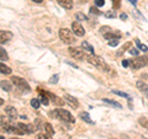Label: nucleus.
<instances>
[{
  "label": "nucleus",
  "mask_w": 148,
  "mask_h": 139,
  "mask_svg": "<svg viewBox=\"0 0 148 139\" xmlns=\"http://www.w3.org/2000/svg\"><path fill=\"white\" fill-rule=\"evenodd\" d=\"M100 31H101V33H103V35H106V33H109V32L112 31V29L109 27V26H105V27H101Z\"/></svg>",
  "instance_id": "473e14b6"
},
{
  "label": "nucleus",
  "mask_w": 148,
  "mask_h": 139,
  "mask_svg": "<svg viewBox=\"0 0 148 139\" xmlns=\"http://www.w3.org/2000/svg\"><path fill=\"white\" fill-rule=\"evenodd\" d=\"M59 38L66 44H73L75 42V37H74L73 31H71L69 29H61L59 30Z\"/></svg>",
  "instance_id": "7ed1b4c3"
},
{
  "label": "nucleus",
  "mask_w": 148,
  "mask_h": 139,
  "mask_svg": "<svg viewBox=\"0 0 148 139\" xmlns=\"http://www.w3.org/2000/svg\"><path fill=\"white\" fill-rule=\"evenodd\" d=\"M135 42H136V44L138 46V48H140V49L142 50V52H145V53H146L147 50H148L147 46H146V44H142V43L140 42V40H138V38H136V40H135Z\"/></svg>",
  "instance_id": "b1692460"
},
{
  "label": "nucleus",
  "mask_w": 148,
  "mask_h": 139,
  "mask_svg": "<svg viewBox=\"0 0 148 139\" xmlns=\"http://www.w3.org/2000/svg\"><path fill=\"white\" fill-rule=\"evenodd\" d=\"M0 139H4V137H1V136H0Z\"/></svg>",
  "instance_id": "de8ad7c7"
},
{
  "label": "nucleus",
  "mask_w": 148,
  "mask_h": 139,
  "mask_svg": "<svg viewBox=\"0 0 148 139\" xmlns=\"http://www.w3.org/2000/svg\"><path fill=\"white\" fill-rule=\"evenodd\" d=\"M63 100H64V102L69 104V106L73 107V108H78V107H79V102H78V100L74 96H72V95H64Z\"/></svg>",
  "instance_id": "9b49d317"
},
{
  "label": "nucleus",
  "mask_w": 148,
  "mask_h": 139,
  "mask_svg": "<svg viewBox=\"0 0 148 139\" xmlns=\"http://www.w3.org/2000/svg\"><path fill=\"white\" fill-rule=\"evenodd\" d=\"M38 91H41V92H42V94H45L46 96H47L48 99H51V100H52L54 105H57V106H63V105H64V100H63V99H61V97H58V96L53 95L52 92H48V91H43L42 89H38Z\"/></svg>",
  "instance_id": "0eeeda50"
},
{
  "label": "nucleus",
  "mask_w": 148,
  "mask_h": 139,
  "mask_svg": "<svg viewBox=\"0 0 148 139\" xmlns=\"http://www.w3.org/2000/svg\"><path fill=\"white\" fill-rule=\"evenodd\" d=\"M37 131L36 126L34 124H26V133H35Z\"/></svg>",
  "instance_id": "bb28decb"
},
{
  "label": "nucleus",
  "mask_w": 148,
  "mask_h": 139,
  "mask_svg": "<svg viewBox=\"0 0 148 139\" xmlns=\"http://www.w3.org/2000/svg\"><path fill=\"white\" fill-rule=\"evenodd\" d=\"M5 113L8 114V117L10 119H15L17 117V111L15 110V107H12V106H8L5 108Z\"/></svg>",
  "instance_id": "f8f14e48"
},
{
  "label": "nucleus",
  "mask_w": 148,
  "mask_h": 139,
  "mask_svg": "<svg viewBox=\"0 0 148 139\" xmlns=\"http://www.w3.org/2000/svg\"><path fill=\"white\" fill-rule=\"evenodd\" d=\"M72 31L74 32V35L78 36V37H83L85 35V30H84V27H83L79 22H77V21H74L73 24H72Z\"/></svg>",
  "instance_id": "1a4fd4ad"
},
{
  "label": "nucleus",
  "mask_w": 148,
  "mask_h": 139,
  "mask_svg": "<svg viewBox=\"0 0 148 139\" xmlns=\"http://www.w3.org/2000/svg\"><path fill=\"white\" fill-rule=\"evenodd\" d=\"M136 86H137V89H138V90H141L142 92H148V85L146 84L145 81L138 80V81L136 82Z\"/></svg>",
  "instance_id": "dca6fc26"
},
{
  "label": "nucleus",
  "mask_w": 148,
  "mask_h": 139,
  "mask_svg": "<svg viewBox=\"0 0 148 139\" xmlns=\"http://www.w3.org/2000/svg\"><path fill=\"white\" fill-rule=\"evenodd\" d=\"M90 12H91V14H96V15H101V12H100L96 7H94V6L90 7Z\"/></svg>",
  "instance_id": "e433bc0d"
},
{
  "label": "nucleus",
  "mask_w": 148,
  "mask_h": 139,
  "mask_svg": "<svg viewBox=\"0 0 148 139\" xmlns=\"http://www.w3.org/2000/svg\"><path fill=\"white\" fill-rule=\"evenodd\" d=\"M0 74H5V75H9L11 74V69L6 67L4 63H0Z\"/></svg>",
  "instance_id": "6ab92c4d"
},
{
  "label": "nucleus",
  "mask_w": 148,
  "mask_h": 139,
  "mask_svg": "<svg viewBox=\"0 0 148 139\" xmlns=\"http://www.w3.org/2000/svg\"><path fill=\"white\" fill-rule=\"evenodd\" d=\"M9 59V54L3 47H0V61H8Z\"/></svg>",
  "instance_id": "4be33fe9"
},
{
  "label": "nucleus",
  "mask_w": 148,
  "mask_h": 139,
  "mask_svg": "<svg viewBox=\"0 0 148 139\" xmlns=\"http://www.w3.org/2000/svg\"><path fill=\"white\" fill-rule=\"evenodd\" d=\"M61 139H71V137H69V136H66V137H62Z\"/></svg>",
  "instance_id": "37998d69"
},
{
  "label": "nucleus",
  "mask_w": 148,
  "mask_h": 139,
  "mask_svg": "<svg viewBox=\"0 0 148 139\" xmlns=\"http://www.w3.org/2000/svg\"><path fill=\"white\" fill-rule=\"evenodd\" d=\"M105 0H95V5L96 6H104Z\"/></svg>",
  "instance_id": "4c0bfd02"
},
{
  "label": "nucleus",
  "mask_w": 148,
  "mask_h": 139,
  "mask_svg": "<svg viewBox=\"0 0 148 139\" xmlns=\"http://www.w3.org/2000/svg\"><path fill=\"white\" fill-rule=\"evenodd\" d=\"M43 129H45V133L48 134L49 137H52L54 134V129H53L52 126H51V123H45L43 124Z\"/></svg>",
  "instance_id": "f3484780"
},
{
  "label": "nucleus",
  "mask_w": 148,
  "mask_h": 139,
  "mask_svg": "<svg viewBox=\"0 0 148 139\" xmlns=\"http://www.w3.org/2000/svg\"><path fill=\"white\" fill-rule=\"evenodd\" d=\"M138 122H140V124H141L143 128L148 129V118H146V117H141L140 119H138Z\"/></svg>",
  "instance_id": "393cba45"
},
{
  "label": "nucleus",
  "mask_w": 148,
  "mask_h": 139,
  "mask_svg": "<svg viewBox=\"0 0 148 139\" xmlns=\"http://www.w3.org/2000/svg\"><path fill=\"white\" fill-rule=\"evenodd\" d=\"M0 87H1L4 91L9 92V91H11L12 85H11V82L9 80H3V81H0Z\"/></svg>",
  "instance_id": "2eb2a0df"
},
{
  "label": "nucleus",
  "mask_w": 148,
  "mask_h": 139,
  "mask_svg": "<svg viewBox=\"0 0 148 139\" xmlns=\"http://www.w3.org/2000/svg\"><path fill=\"white\" fill-rule=\"evenodd\" d=\"M75 17H77L78 21H88V17L84 15V14H82V12H77Z\"/></svg>",
  "instance_id": "c85d7f7f"
},
{
  "label": "nucleus",
  "mask_w": 148,
  "mask_h": 139,
  "mask_svg": "<svg viewBox=\"0 0 148 139\" xmlns=\"http://www.w3.org/2000/svg\"><path fill=\"white\" fill-rule=\"evenodd\" d=\"M12 37H14L12 32L0 30V44H1V43H6V42H9V41H11Z\"/></svg>",
  "instance_id": "9d476101"
},
{
  "label": "nucleus",
  "mask_w": 148,
  "mask_h": 139,
  "mask_svg": "<svg viewBox=\"0 0 148 139\" xmlns=\"http://www.w3.org/2000/svg\"><path fill=\"white\" fill-rule=\"evenodd\" d=\"M58 75H54V76H52V78H51L49 79V82H51V84H56V82H57L58 81Z\"/></svg>",
  "instance_id": "c9c22d12"
},
{
  "label": "nucleus",
  "mask_w": 148,
  "mask_h": 139,
  "mask_svg": "<svg viewBox=\"0 0 148 139\" xmlns=\"http://www.w3.org/2000/svg\"><path fill=\"white\" fill-rule=\"evenodd\" d=\"M11 80H12V84H15L21 91H24V92H30L31 91V87H30L29 84H27V81L25 80V79H22L20 76H12Z\"/></svg>",
  "instance_id": "39448f33"
},
{
  "label": "nucleus",
  "mask_w": 148,
  "mask_h": 139,
  "mask_svg": "<svg viewBox=\"0 0 148 139\" xmlns=\"http://www.w3.org/2000/svg\"><path fill=\"white\" fill-rule=\"evenodd\" d=\"M119 44V40H112L109 42V46L110 47H116V46Z\"/></svg>",
  "instance_id": "f704fd0d"
},
{
  "label": "nucleus",
  "mask_w": 148,
  "mask_h": 139,
  "mask_svg": "<svg viewBox=\"0 0 148 139\" xmlns=\"http://www.w3.org/2000/svg\"><path fill=\"white\" fill-rule=\"evenodd\" d=\"M104 16L108 17V18H115V17H116V12L112 11V10H109V11H106L104 14Z\"/></svg>",
  "instance_id": "cd10ccee"
},
{
  "label": "nucleus",
  "mask_w": 148,
  "mask_h": 139,
  "mask_svg": "<svg viewBox=\"0 0 148 139\" xmlns=\"http://www.w3.org/2000/svg\"><path fill=\"white\" fill-rule=\"evenodd\" d=\"M130 65L132 69H141L148 65V57H137L133 61H130Z\"/></svg>",
  "instance_id": "423d86ee"
},
{
  "label": "nucleus",
  "mask_w": 148,
  "mask_h": 139,
  "mask_svg": "<svg viewBox=\"0 0 148 139\" xmlns=\"http://www.w3.org/2000/svg\"><path fill=\"white\" fill-rule=\"evenodd\" d=\"M128 1L131 4H133V5H136V4H137V0H128Z\"/></svg>",
  "instance_id": "79ce46f5"
},
{
  "label": "nucleus",
  "mask_w": 148,
  "mask_h": 139,
  "mask_svg": "<svg viewBox=\"0 0 148 139\" xmlns=\"http://www.w3.org/2000/svg\"><path fill=\"white\" fill-rule=\"evenodd\" d=\"M40 105H41V102H40L38 99H32V100H31V106H32V107H34L35 110H38V108H40Z\"/></svg>",
  "instance_id": "a878e982"
},
{
  "label": "nucleus",
  "mask_w": 148,
  "mask_h": 139,
  "mask_svg": "<svg viewBox=\"0 0 148 139\" xmlns=\"http://www.w3.org/2000/svg\"><path fill=\"white\" fill-rule=\"evenodd\" d=\"M103 101H104L105 104H108V105H111V106H114V107H116V108H122L121 104L116 102V101H112V100H110V99H104Z\"/></svg>",
  "instance_id": "aec40b11"
},
{
  "label": "nucleus",
  "mask_w": 148,
  "mask_h": 139,
  "mask_svg": "<svg viewBox=\"0 0 148 139\" xmlns=\"http://www.w3.org/2000/svg\"><path fill=\"white\" fill-rule=\"evenodd\" d=\"M49 116L51 117L57 118V119H61V121H63L64 123L73 124L74 122H75V118H74L67 110H53L52 112L49 113Z\"/></svg>",
  "instance_id": "f03ea898"
},
{
  "label": "nucleus",
  "mask_w": 148,
  "mask_h": 139,
  "mask_svg": "<svg viewBox=\"0 0 148 139\" xmlns=\"http://www.w3.org/2000/svg\"><path fill=\"white\" fill-rule=\"evenodd\" d=\"M10 139H20V138H10Z\"/></svg>",
  "instance_id": "49530a36"
},
{
  "label": "nucleus",
  "mask_w": 148,
  "mask_h": 139,
  "mask_svg": "<svg viewBox=\"0 0 148 139\" xmlns=\"http://www.w3.org/2000/svg\"><path fill=\"white\" fill-rule=\"evenodd\" d=\"M3 104H4V101H3V100H1V99H0V106H1V105H3Z\"/></svg>",
  "instance_id": "a18cd8bd"
},
{
  "label": "nucleus",
  "mask_w": 148,
  "mask_h": 139,
  "mask_svg": "<svg viewBox=\"0 0 148 139\" xmlns=\"http://www.w3.org/2000/svg\"><path fill=\"white\" fill-rule=\"evenodd\" d=\"M0 132H3V133L18 134V136H21V134H25L17 126H11V124H9V123L4 122V121H0Z\"/></svg>",
  "instance_id": "20e7f679"
},
{
  "label": "nucleus",
  "mask_w": 148,
  "mask_h": 139,
  "mask_svg": "<svg viewBox=\"0 0 148 139\" xmlns=\"http://www.w3.org/2000/svg\"><path fill=\"white\" fill-rule=\"evenodd\" d=\"M85 58L88 59V62H89L91 65H94L95 68H98L99 70H101V72L109 73L111 70L110 67H109V64L106 63L101 57H98V55H95V54H89V55H85Z\"/></svg>",
  "instance_id": "f257e3e1"
},
{
  "label": "nucleus",
  "mask_w": 148,
  "mask_h": 139,
  "mask_svg": "<svg viewBox=\"0 0 148 139\" xmlns=\"http://www.w3.org/2000/svg\"><path fill=\"white\" fill-rule=\"evenodd\" d=\"M32 1H35V3H42L43 0H32Z\"/></svg>",
  "instance_id": "c03bdc74"
},
{
  "label": "nucleus",
  "mask_w": 148,
  "mask_h": 139,
  "mask_svg": "<svg viewBox=\"0 0 148 139\" xmlns=\"http://www.w3.org/2000/svg\"><path fill=\"white\" fill-rule=\"evenodd\" d=\"M68 50H69V54H71L73 58H75V59H79V61H82V59H84V58H85V53H84V50H82L80 48L71 47Z\"/></svg>",
  "instance_id": "6e6552de"
},
{
  "label": "nucleus",
  "mask_w": 148,
  "mask_h": 139,
  "mask_svg": "<svg viewBox=\"0 0 148 139\" xmlns=\"http://www.w3.org/2000/svg\"><path fill=\"white\" fill-rule=\"evenodd\" d=\"M82 47L84 48V50H88V52H89L90 54H94V47H92L91 44H89L88 42H85V41L82 43Z\"/></svg>",
  "instance_id": "412c9836"
},
{
  "label": "nucleus",
  "mask_w": 148,
  "mask_h": 139,
  "mask_svg": "<svg viewBox=\"0 0 148 139\" xmlns=\"http://www.w3.org/2000/svg\"><path fill=\"white\" fill-rule=\"evenodd\" d=\"M79 117H80V118H82L84 122L89 123V124H92V123H94V122L91 121V118H90V116H89V113H88V112H80Z\"/></svg>",
  "instance_id": "a211bd4d"
},
{
  "label": "nucleus",
  "mask_w": 148,
  "mask_h": 139,
  "mask_svg": "<svg viewBox=\"0 0 148 139\" xmlns=\"http://www.w3.org/2000/svg\"><path fill=\"white\" fill-rule=\"evenodd\" d=\"M130 53H131L132 55H136V57H138V49H136V48H131V49H130Z\"/></svg>",
  "instance_id": "58836bf2"
},
{
  "label": "nucleus",
  "mask_w": 148,
  "mask_h": 139,
  "mask_svg": "<svg viewBox=\"0 0 148 139\" xmlns=\"http://www.w3.org/2000/svg\"><path fill=\"white\" fill-rule=\"evenodd\" d=\"M104 37H105L106 40H109V41L120 40V37H121V33H120V32H116V31H111V32H109V33L104 35Z\"/></svg>",
  "instance_id": "ddd939ff"
},
{
  "label": "nucleus",
  "mask_w": 148,
  "mask_h": 139,
  "mask_svg": "<svg viewBox=\"0 0 148 139\" xmlns=\"http://www.w3.org/2000/svg\"><path fill=\"white\" fill-rule=\"evenodd\" d=\"M57 1L62 7L67 9V10H71V9L73 7V1L72 0H57Z\"/></svg>",
  "instance_id": "4468645a"
},
{
  "label": "nucleus",
  "mask_w": 148,
  "mask_h": 139,
  "mask_svg": "<svg viewBox=\"0 0 148 139\" xmlns=\"http://www.w3.org/2000/svg\"><path fill=\"white\" fill-rule=\"evenodd\" d=\"M40 92V95H41V97H40V102L41 104H42V105H45V106H47L48 104H49V99H48V97L47 96H46L45 94H42V92H41V91H38Z\"/></svg>",
  "instance_id": "5701e85b"
},
{
  "label": "nucleus",
  "mask_w": 148,
  "mask_h": 139,
  "mask_svg": "<svg viewBox=\"0 0 148 139\" xmlns=\"http://www.w3.org/2000/svg\"><path fill=\"white\" fill-rule=\"evenodd\" d=\"M130 47H131V42H127V43L125 44V46H123V47H122L121 49H120V52L117 53V55H121L123 52H126V49H128Z\"/></svg>",
  "instance_id": "7c9ffc66"
},
{
  "label": "nucleus",
  "mask_w": 148,
  "mask_h": 139,
  "mask_svg": "<svg viewBox=\"0 0 148 139\" xmlns=\"http://www.w3.org/2000/svg\"><path fill=\"white\" fill-rule=\"evenodd\" d=\"M128 65H130V61H128V59H123V61H122V67L126 68Z\"/></svg>",
  "instance_id": "ea45409f"
},
{
  "label": "nucleus",
  "mask_w": 148,
  "mask_h": 139,
  "mask_svg": "<svg viewBox=\"0 0 148 139\" xmlns=\"http://www.w3.org/2000/svg\"><path fill=\"white\" fill-rule=\"evenodd\" d=\"M37 139H52V137H49L46 133H38L37 134Z\"/></svg>",
  "instance_id": "2f4dec72"
},
{
  "label": "nucleus",
  "mask_w": 148,
  "mask_h": 139,
  "mask_svg": "<svg viewBox=\"0 0 148 139\" xmlns=\"http://www.w3.org/2000/svg\"><path fill=\"white\" fill-rule=\"evenodd\" d=\"M120 18H121L122 21H125V20H127V14H125V12H122L121 15H120Z\"/></svg>",
  "instance_id": "a19ab883"
},
{
  "label": "nucleus",
  "mask_w": 148,
  "mask_h": 139,
  "mask_svg": "<svg viewBox=\"0 0 148 139\" xmlns=\"http://www.w3.org/2000/svg\"><path fill=\"white\" fill-rule=\"evenodd\" d=\"M112 5L114 9H119L120 5H121V0H112Z\"/></svg>",
  "instance_id": "72a5a7b5"
},
{
  "label": "nucleus",
  "mask_w": 148,
  "mask_h": 139,
  "mask_svg": "<svg viewBox=\"0 0 148 139\" xmlns=\"http://www.w3.org/2000/svg\"><path fill=\"white\" fill-rule=\"evenodd\" d=\"M112 92L114 94H116V95H119V96H122V97H126L127 100H131V97H130L126 92H122V91H119V90H112Z\"/></svg>",
  "instance_id": "c756f323"
}]
</instances>
